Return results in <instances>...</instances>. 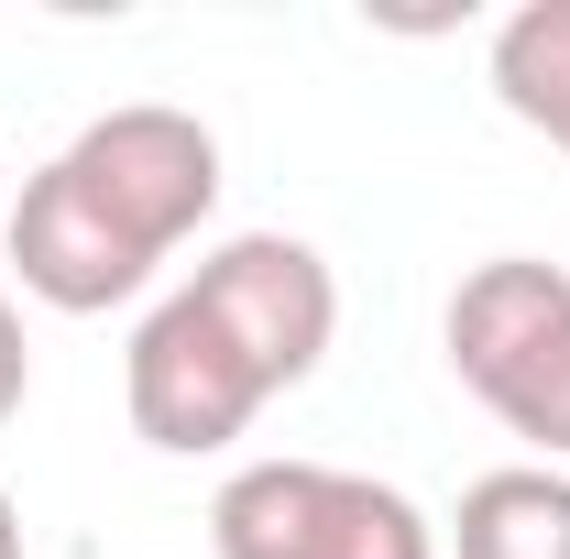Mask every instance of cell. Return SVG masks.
Returning a JSON list of instances; mask_svg holds the SVG:
<instances>
[{
    "mask_svg": "<svg viewBox=\"0 0 570 559\" xmlns=\"http://www.w3.org/2000/svg\"><path fill=\"white\" fill-rule=\"evenodd\" d=\"M209 209H219V133L198 110L132 99V110H99L56 165L22 176L0 253H11V285L33 307L110 318L198 242Z\"/></svg>",
    "mask_w": 570,
    "mask_h": 559,
    "instance_id": "obj_1",
    "label": "cell"
},
{
    "mask_svg": "<svg viewBox=\"0 0 570 559\" xmlns=\"http://www.w3.org/2000/svg\"><path fill=\"white\" fill-rule=\"evenodd\" d=\"M450 373L472 384V406L504 418L549 472L570 461V275L538 253H494L450 285Z\"/></svg>",
    "mask_w": 570,
    "mask_h": 559,
    "instance_id": "obj_2",
    "label": "cell"
},
{
    "mask_svg": "<svg viewBox=\"0 0 570 559\" xmlns=\"http://www.w3.org/2000/svg\"><path fill=\"white\" fill-rule=\"evenodd\" d=\"M219 559H439L417 493L341 472V461H242L209 493Z\"/></svg>",
    "mask_w": 570,
    "mask_h": 559,
    "instance_id": "obj_3",
    "label": "cell"
},
{
    "mask_svg": "<svg viewBox=\"0 0 570 559\" xmlns=\"http://www.w3.org/2000/svg\"><path fill=\"white\" fill-rule=\"evenodd\" d=\"M264 406H275V384H264V373L242 362V341L198 307V285H176V296L142 307L132 351H121V418H132L142 450L209 461V450H230V439H253Z\"/></svg>",
    "mask_w": 570,
    "mask_h": 559,
    "instance_id": "obj_4",
    "label": "cell"
},
{
    "mask_svg": "<svg viewBox=\"0 0 570 559\" xmlns=\"http://www.w3.org/2000/svg\"><path fill=\"white\" fill-rule=\"evenodd\" d=\"M187 285H198V307L242 341V362H253L275 395H296V384L330 362V341H341V275H330V253L296 242V231H230V242L198 253Z\"/></svg>",
    "mask_w": 570,
    "mask_h": 559,
    "instance_id": "obj_5",
    "label": "cell"
},
{
    "mask_svg": "<svg viewBox=\"0 0 570 559\" xmlns=\"http://www.w3.org/2000/svg\"><path fill=\"white\" fill-rule=\"evenodd\" d=\"M439 559H570V472L549 461H504L483 483H461Z\"/></svg>",
    "mask_w": 570,
    "mask_h": 559,
    "instance_id": "obj_6",
    "label": "cell"
},
{
    "mask_svg": "<svg viewBox=\"0 0 570 559\" xmlns=\"http://www.w3.org/2000/svg\"><path fill=\"white\" fill-rule=\"evenodd\" d=\"M483 77H494L504 121H527L549 154H570V0H527V11H504Z\"/></svg>",
    "mask_w": 570,
    "mask_h": 559,
    "instance_id": "obj_7",
    "label": "cell"
},
{
    "mask_svg": "<svg viewBox=\"0 0 570 559\" xmlns=\"http://www.w3.org/2000/svg\"><path fill=\"white\" fill-rule=\"evenodd\" d=\"M22 395H33V341H22V307H11V285H0V428L22 418Z\"/></svg>",
    "mask_w": 570,
    "mask_h": 559,
    "instance_id": "obj_8",
    "label": "cell"
},
{
    "mask_svg": "<svg viewBox=\"0 0 570 559\" xmlns=\"http://www.w3.org/2000/svg\"><path fill=\"white\" fill-rule=\"evenodd\" d=\"M0 559H22V504L0 493Z\"/></svg>",
    "mask_w": 570,
    "mask_h": 559,
    "instance_id": "obj_9",
    "label": "cell"
},
{
    "mask_svg": "<svg viewBox=\"0 0 570 559\" xmlns=\"http://www.w3.org/2000/svg\"><path fill=\"white\" fill-rule=\"evenodd\" d=\"M0 219H11V176H0Z\"/></svg>",
    "mask_w": 570,
    "mask_h": 559,
    "instance_id": "obj_10",
    "label": "cell"
}]
</instances>
